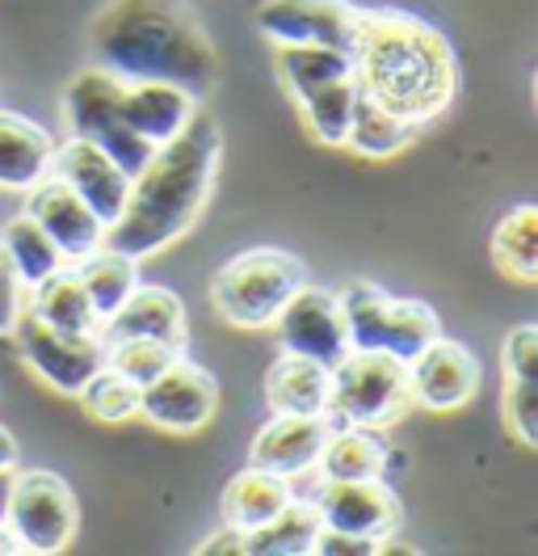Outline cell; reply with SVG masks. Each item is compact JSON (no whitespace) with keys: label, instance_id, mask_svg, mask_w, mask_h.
<instances>
[{"label":"cell","instance_id":"obj_1","mask_svg":"<svg viewBox=\"0 0 538 556\" xmlns=\"http://www.w3.org/2000/svg\"><path fill=\"white\" fill-rule=\"evenodd\" d=\"M93 68L118 80H165L206 98L219 80V51L190 0H110L89 26Z\"/></svg>","mask_w":538,"mask_h":556},{"label":"cell","instance_id":"obj_2","mask_svg":"<svg viewBox=\"0 0 538 556\" xmlns=\"http://www.w3.org/2000/svg\"><path fill=\"white\" fill-rule=\"evenodd\" d=\"M223 156V131L210 114H194L181 136L161 143L148 165L131 177L123 215L105 228V244L127 257H152L181 241L202 207L210 203L215 174Z\"/></svg>","mask_w":538,"mask_h":556},{"label":"cell","instance_id":"obj_3","mask_svg":"<svg viewBox=\"0 0 538 556\" xmlns=\"http://www.w3.org/2000/svg\"><path fill=\"white\" fill-rule=\"evenodd\" d=\"M358 93L404 123H434L459 93V60L430 22L400 9H362L349 47Z\"/></svg>","mask_w":538,"mask_h":556},{"label":"cell","instance_id":"obj_4","mask_svg":"<svg viewBox=\"0 0 538 556\" xmlns=\"http://www.w3.org/2000/svg\"><path fill=\"white\" fill-rule=\"evenodd\" d=\"M412 405L408 363L387 350H345L329 367V405L333 426H367L383 430Z\"/></svg>","mask_w":538,"mask_h":556},{"label":"cell","instance_id":"obj_5","mask_svg":"<svg viewBox=\"0 0 538 556\" xmlns=\"http://www.w3.org/2000/svg\"><path fill=\"white\" fill-rule=\"evenodd\" d=\"M307 282V266L282 249H253L232 257L215 282L210 304L235 329H269L282 304Z\"/></svg>","mask_w":538,"mask_h":556},{"label":"cell","instance_id":"obj_6","mask_svg":"<svg viewBox=\"0 0 538 556\" xmlns=\"http://www.w3.org/2000/svg\"><path fill=\"white\" fill-rule=\"evenodd\" d=\"M341 316H345V338L349 350H387L396 358H412L441 333L437 316L421 300H396L379 291L374 282H354L341 295Z\"/></svg>","mask_w":538,"mask_h":556},{"label":"cell","instance_id":"obj_7","mask_svg":"<svg viewBox=\"0 0 538 556\" xmlns=\"http://www.w3.org/2000/svg\"><path fill=\"white\" fill-rule=\"evenodd\" d=\"M4 527L17 540L22 553H38V556L67 553L72 540H76V531H80L76 493L64 485V477H55L47 468L13 472L9 506H4Z\"/></svg>","mask_w":538,"mask_h":556},{"label":"cell","instance_id":"obj_8","mask_svg":"<svg viewBox=\"0 0 538 556\" xmlns=\"http://www.w3.org/2000/svg\"><path fill=\"white\" fill-rule=\"evenodd\" d=\"M67 136L98 143L105 156H114L127 174H139L148 156L156 152L143 136H134L131 123L123 118V80L101 68L80 72L64 93Z\"/></svg>","mask_w":538,"mask_h":556},{"label":"cell","instance_id":"obj_9","mask_svg":"<svg viewBox=\"0 0 538 556\" xmlns=\"http://www.w3.org/2000/svg\"><path fill=\"white\" fill-rule=\"evenodd\" d=\"M13 338H17V350L30 363L34 376H42L55 392H67V396H80V388L105 367V346L98 333L55 329V325L38 320L30 308H22Z\"/></svg>","mask_w":538,"mask_h":556},{"label":"cell","instance_id":"obj_10","mask_svg":"<svg viewBox=\"0 0 538 556\" xmlns=\"http://www.w3.org/2000/svg\"><path fill=\"white\" fill-rule=\"evenodd\" d=\"M219 405V383L215 376L190 363V358H172L161 376L139 388V414L148 417L152 426L172 430V434H194L202 430Z\"/></svg>","mask_w":538,"mask_h":556},{"label":"cell","instance_id":"obj_11","mask_svg":"<svg viewBox=\"0 0 538 556\" xmlns=\"http://www.w3.org/2000/svg\"><path fill=\"white\" fill-rule=\"evenodd\" d=\"M316 510L324 527L345 531L354 540H367L379 553L396 540L400 531V497L383 485L379 477L362 481H324L316 493Z\"/></svg>","mask_w":538,"mask_h":556},{"label":"cell","instance_id":"obj_12","mask_svg":"<svg viewBox=\"0 0 538 556\" xmlns=\"http://www.w3.org/2000/svg\"><path fill=\"white\" fill-rule=\"evenodd\" d=\"M479 358L463 342H450L437 333L421 354L408 358V392L412 405H425L434 414H454L479 396Z\"/></svg>","mask_w":538,"mask_h":556},{"label":"cell","instance_id":"obj_13","mask_svg":"<svg viewBox=\"0 0 538 556\" xmlns=\"http://www.w3.org/2000/svg\"><path fill=\"white\" fill-rule=\"evenodd\" d=\"M278 329V346L286 354H303L316 358L324 367H333L336 358L349 350L345 338V316H341V295L303 282L299 291L282 304V313L273 316Z\"/></svg>","mask_w":538,"mask_h":556},{"label":"cell","instance_id":"obj_14","mask_svg":"<svg viewBox=\"0 0 538 556\" xmlns=\"http://www.w3.org/2000/svg\"><path fill=\"white\" fill-rule=\"evenodd\" d=\"M362 9L349 0H261L257 4V30L278 42H320L349 51L358 35Z\"/></svg>","mask_w":538,"mask_h":556},{"label":"cell","instance_id":"obj_15","mask_svg":"<svg viewBox=\"0 0 538 556\" xmlns=\"http://www.w3.org/2000/svg\"><path fill=\"white\" fill-rule=\"evenodd\" d=\"M51 174L60 177V181H67V190L93 211L105 228L123 215L127 190H131V174H127L114 156H105L98 143L76 139V136H67L64 143H55Z\"/></svg>","mask_w":538,"mask_h":556},{"label":"cell","instance_id":"obj_16","mask_svg":"<svg viewBox=\"0 0 538 556\" xmlns=\"http://www.w3.org/2000/svg\"><path fill=\"white\" fill-rule=\"evenodd\" d=\"M26 215L55 241V249H60V257H64L67 266H76L80 257H89L93 249L105 244V224L55 174H47L38 186H30Z\"/></svg>","mask_w":538,"mask_h":556},{"label":"cell","instance_id":"obj_17","mask_svg":"<svg viewBox=\"0 0 538 556\" xmlns=\"http://www.w3.org/2000/svg\"><path fill=\"white\" fill-rule=\"evenodd\" d=\"M101 346L123 342V338H156L172 350H185L190 325H185V304L165 287H134L131 295L98 325Z\"/></svg>","mask_w":538,"mask_h":556},{"label":"cell","instance_id":"obj_18","mask_svg":"<svg viewBox=\"0 0 538 556\" xmlns=\"http://www.w3.org/2000/svg\"><path fill=\"white\" fill-rule=\"evenodd\" d=\"M329 430H333V421L324 414L316 417L273 414V421L253 439V464L266 468V472H278V477H299L307 468H316Z\"/></svg>","mask_w":538,"mask_h":556},{"label":"cell","instance_id":"obj_19","mask_svg":"<svg viewBox=\"0 0 538 556\" xmlns=\"http://www.w3.org/2000/svg\"><path fill=\"white\" fill-rule=\"evenodd\" d=\"M194 102L185 89L165 85V80H123V118L131 123L134 136H143L152 148L168 143L172 136L185 131V123L194 118Z\"/></svg>","mask_w":538,"mask_h":556},{"label":"cell","instance_id":"obj_20","mask_svg":"<svg viewBox=\"0 0 538 556\" xmlns=\"http://www.w3.org/2000/svg\"><path fill=\"white\" fill-rule=\"evenodd\" d=\"M51 161H55L51 131L13 110H0V186L30 190L51 174Z\"/></svg>","mask_w":538,"mask_h":556},{"label":"cell","instance_id":"obj_21","mask_svg":"<svg viewBox=\"0 0 538 556\" xmlns=\"http://www.w3.org/2000/svg\"><path fill=\"white\" fill-rule=\"evenodd\" d=\"M266 401L273 414L316 417L329 405V367L303 354H278L266 371Z\"/></svg>","mask_w":538,"mask_h":556},{"label":"cell","instance_id":"obj_22","mask_svg":"<svg viewBox=\"0 0 538 556\" xmlns=\"http://www.w3.org/2000/svg\"><path fill=\"white\" fill-rule=\"evenodd\" d=\"M286 502H291V477H278V472H266V468L248 464L244 472H235L232 481H228L219 510H223V522L235 527V531H257Z\"/></svg>","mask_w":538,"mask_h":556},{"label":"cell","instance_id":"obj_23","mask_svg":"<svg viewBox=\"0 0 538 556\" xmlns=\"http://www.w3.org/2000/svg\"><path fill=\"white\" fill-rule=\"evenodd\" d=\"M273 68H278L282 89L295 102H303L307 93H316V89H324L333 80L354 76V60H349V51L320 47V42H278L273 47Z\"/></svg>","mask_w":538,"mask_h":556},{"label":"cell","instance_id":"obj_24","mask_svg":"<svg viewBox=\"0 0 538 556\" xmlns=\"http://www.w3.org/2000/svg\"><path fill=\"white\" fill-rule=\"evenodd\" d=\"M383 464H387V443L379 439V430L333 426L320 447L316 472L324 481H362V477H383Z\"/></svg>","mask_w":538,"mask_h":556},{"label":"cell","instance_id":"obj_25","mask_svg":"<svg viewBox=\"0 0 538 556\" xmlns=\"http://www.w3.org/2000/svg\"><path fill=\"white\" fill-rule=\"evenodd\" d=\"M324 527L311 497H291L266 527L244 531V553L248 556H303L311 553L316 531Z\"/></svg>","mask_w":538,"mask_h":556},{"label":"cell","instance_id":"obj_26","mask_svg":"<svg viewBox=\"0 0 538 556\" xmlns=\"http://www.w3.org/2000/svg\"><path fill=\"white\" fill-rule=\"evenodd\" d=\"M72 270L80 278V287H85L98 320H105L139 287V262L127 257V253H118V249H110V244H101L89 257H80Z\"/></svg>","mask_w":538,"mask_h":556},{"label":"cell","instance_id":"obj_27","mask_svg":"<svg viewBox=\"0 0 538 556\" xmlns=\"http://www.w3.org/2000/svg\"><path fill=\"white\" fill-rule=\"evenodd\" d=\"M30 313L55 329H72V333H98L101 325L76 270H67V266L47 275L38 287H30Z\"/></svg>","mask_w":538,"mask_h":556},{"label":"cell","instance_id":"obj_28","mask_svg":"<svg viewBox=\"0 0 538 556\" xmlns=\"http://www.w3.org/2000/svg\"><path fill=\"white\" fill-rule=\"evenodd\" d=\"M421 136L417 123H404L392 110L374 105L370 98L358 93L354 102V118H349V136H345V148H354L358 156H370V161H383V156H396L404 152L412 139Z\"/></svg>","mask_w":538,"mask_h":556},{"label":"cell","instance_id":"obj_29","mask_svg":"<svg viewBox=\"0 0 538 556\" xmlns=\"http://www.w3.org/2000/svg\"><path fill=\"white\" fill-rule=\"evenodd\" d=\"M492 262L513 282L538 278V211L530 203L501 215V224L492 228Z\"/></svg>","mask_w":538,"mask_h":556},{"label":"cell","instance_id":"obj_30","mask_svg":"<svg viewBox=\"0 0 538 556\" xmlns=\"http://www.w3.org/2000/svg\"><path fill=\"white\" fill-rule=\"evenodd\" d=\"M0 249H4L9 266H13V275L22 278V287H38L47 275H55L60 266H67L64 257H60V249H55V241L34 224L26 211L4 228Z\"/></svg>","mask_w":538,"mask_h":556},{"label":"cell","instance_id":"obj_31","mask_svg":"<svg viewBox=\"0 0 538 556\" xmlns=\"http://www.w3.org/2000/svg\"><path fill=\"white\" fill-rule=\"evenodd\" d=\"M354 102H358V80H354V76L333 80V85L307 93L299 102L303 118H307V131L320 139L324 148H345L349 118H354Z\"/></svg>","mask_w":538,"mask_h":556},{"label":"cell","instance_id":"obj_32","mask_svg":"<svg viewBox=\"0 0 538 556\" xmlns=\"http://www.w3.org/2000/svg\"><path fill=\"white\" fill-rule=\"evenodd\" d=\"M177 354H181V350H172L168 342H156V338H123V342H110V346H105V367L118 371L123 380H131L143 388L152 376H161Z\"/></svg>","mask_w":538,"mask_h":556},{"label":"cell","instance_id":"obj_33","mask_svg":"<svg viewBox=\"0 0 538 556\" xmlns=\"http://www.w3.org/2000/svg\"><path fill=\"white\" fill-rule=\"evenodd\" d=\"M80 401L98 421H127V417L139 414V383L123 380L118 371L101 367L98 376L80 388Z\"/></svg>","mask_w":538,"mask_h":556},{"label":"cell","instance_id":"obj_34","mask_svg":"<svg viewBox=\"0 0 538 556\" xmlns=\"http://www.w3.org/2000/svg\"><path fill=\"white\" fill-rule=\"evenodd\" d=\"M504 426L522 447H538V380H504Z\"/></svg>","mask_w":538,"mask_h":556},{"label":"cell","instance_id":"obj_35","mask_svg":"<svg viewBox=\"0 0 538 556\" xmlns=\"http://www.w3.org/2000/svg\"><path fill=\"white\" fill-rule=\"evenodd\" d=\"M501 367H504V380H538L535 367H538V329L526 320L517 329H509L501 346Z\"/></svg>","mask_w":538,"mask_h":556},{"label":"cell","instance_id":"obj_36","mask_svg":"<svg viewBox=\"0 0 538 556\" xmlns=\"http://www.w3.org/2000/svg\"><path fill=\"white\" fill-rule=\"evenodd\" d=\"M22 278L13 275V266H9V257H4V249H0V333H13V325H17V316H22Z\"/></svg>","mask_w":538,"mask_h":556},{"label":"cell","instance_id":"obj_37","mask_svg":"<svg viewBox=\"0 0 538 556\" xmlns=\"http://www.w3.org/2000/svg\"><path fill=\"white\" fill-rule=\"evenodd\" d=\"M198 553H244V531H235V527L223 522V531H219V535H210Z\"/></svg>","mask_w":538,"mask_h":556},{"label":"cell","instance_id":"obj_38","mask_svg":"<svg viewBox=\"0 0 538 556\" xmlns=\"http://www.w3.org/2000/svg\"><path fill=\"white\" fill-rule=\"evenodd\" d=\"M17 455H22L17 452V439L0 426V472H13V468H17Z\"/></svg>","mask_w":538,"mask_h":556},{"label":"cell","instance_id":"obj_39","mask_svg":"<svg viewBox=\"0 0 538 556\" xmlns=\"http://www.w3.org/2000/svg\"><path fill=\"white\" fill-rule=\"evenodd\" d=\"M9 485H13V472H0V522H4V506H9Z\"/></svg>","mask_w":538,"mask_h":556},{"label":"cell","instance_id":"obj_40","mask_svg":"<svg viewBox=\"0 0 538 556\" xmlns=\"http://www.w3.org/2000/svg\"><path fill=\"white\" fill-rule=\"evenodd\" d=\"M0 553H22V548H17V540L9 535V527H4V522H0Z\"/></svg>","mask_w":538,"mask_h":556}]
</instances>
